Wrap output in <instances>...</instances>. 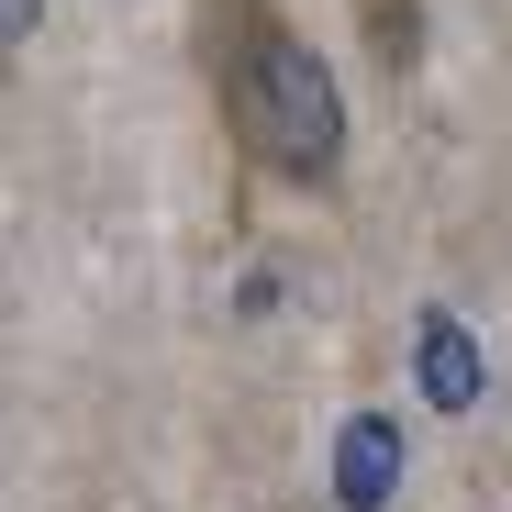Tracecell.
<instances>
[{
  "instance_id": "5",
  "label": "cell",
  "mask_w": 512,
  "mask_h": 512,
  "mask_svg": "<svg viewBox=\"0 0 512 512\" xmlns=\"http://www.w3.org/2000/svg\"><path fill=\"white\" fill-rule=\"evenodd\" d=\"M0 23H12V45H34V23H45V0H0Z\"/></svg>"
},
{
  "instance_id": "4",
  "label": "cell",
  "mask_w": 512,
  "mask_h": 512,
  "mask_svg": "<svg viewBox=\"0 0 512 512\" xmlns=\"http://www.w3.org/2000/svg\"><path fill=\"white\" fill-rule=\"evenodd\" d=\"M390 490V423H357V435H346V501L368 512Z\"/></svg>"
},
{
  "instance_id": "2",
  "label": "cell",
  "mask_w": 512,
  "mask_h": 512,
  "mask_svg": "<svg viewBox=\"0 0 512 512\" xmlns=\"http://www.w3.org/2000/svg\"><path fill=\"white\" fill-rule=\"evenodd\" d=\"M357 23H368V56H379L390 78L423 67V0H357Z\"/></svg>"
},
{
  "instance_id": "3",
  "label": "cell",
  "mask_w": 512,
  "mask_h": 512,
  "mask_svg": "<svg viewBox=\"0 0 512 512\" xmlns=\"http://www.w3.org/2000/svg\"><path fill=\"white\" fill-rule=\"evenodd\" d=\"M423 379H435V401H446V412H468V401H479V368H468V346H457L446 323L423 334Z\"/></svg>"
},
{
  "instance_id": "1",
  "label": "cell",
  "mask_w": 512,
  "mask_h": 512,
  "mask_svg": "<svg viewBox=\"0 0 512 512\" xmlns=\"http://www.w3.org/2000/svg\"><path fill=\"white\" fill-rule=\"evenodd\" d=\"M201 67H212V112L256 179H279V190L346 179V90L290 34L279 0H201Z\"/></svg>"
}]
</instances>
